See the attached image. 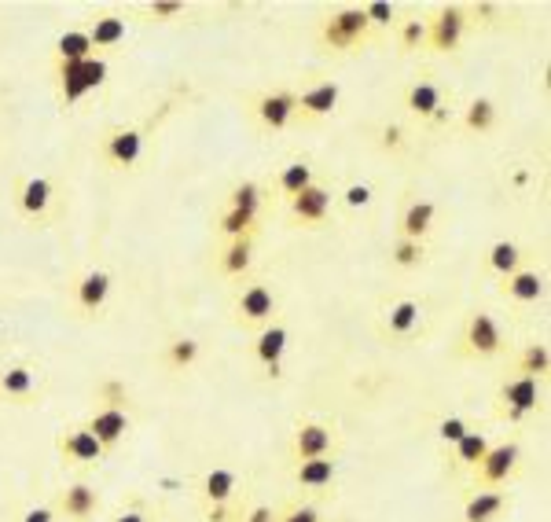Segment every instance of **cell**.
Returning <instances> with one entry per match:
<instances>
[{"instance_id":"6da1fadb","label":"cell","mask_w":551,"mask_h":522,"mask_svg":"<svg viewBox=\"0 0 551 522\" xmlns=\"http://www.w3.org/2000/svg\"><path fill=\"white\" fill-rule=\"evenodd\" d=\"M540 405H544V390H540L537 379H526V375H511V379H504L500 383V390H496V420L511 423V427H518V423H526L529 416H537Z\"/></svg>"},{"instance_id":"7a4b0ae2","label":"cell","mask_w":551,"mask_h":522,"mask_svg":"<svg viewBox=\"0 0 551 522\" xmlns=\"http://www.w3.org/2000/svg\"><path fill=\"white\" fill-rule=\"evenodd\" d=\"M504 331L496 324L493 313L485 309H474L467 324H463L460 346H456V357H467V361H489V357H500L504 353Z\"/></svg>"},{"instance_id":"3957f363","label":"cell","mask_w":551,"mask_h":522,"mask_svg":"<svg viewBox=\"0 0 551 522\" xmlns=\"http://www.w3.org/2000/svg\"><path fill=\"white\" fill-rule=\"evenodd\" d=\"M518 467H522V445L515 438L489 445L478 467L471 471V489H504L518 475Z\"/></svg>"},{"instance_id":"277c9868","label":"cell","mask_w":551,"mask_h":522,"mask_svg":"<svg viewBox=\"0 0 551 522\" xmlns=\"http://www.w3.org/2000/svg\"><path fill=\"white\" fill-rule=\"evenodd\" d=\"M372 37V26L364 19V8H338L320 23V45L327 52H353Z\"/></svg>"},{"instance_id":"5b68a950","label":"cell","mask_w":551,"mask_h":522,"mask_svg":"<svg viewBox=\"0 0 551 522\" xmlns=\"http://www.w3.org/2000/svg\"><path fill=\"white\" fill-rule=\"evenodd\" d=\"M56 81H59V100L74 107L85 92L100 89L107 81V63L103 59H81V63H56Z\"/></svg>"},{"instance_id":"8992f818","label":"cell","mask_w":551,"mask_h":522,"mask_svg":"<svg viewBox=\"0 0 551 522\" xmlns=\"http://www.w3.org/2000/svg\"><path fill=\"white\" fill-rule=\"evenodd\" d=\"M338 431L327 420H298L291 431V456L294 464L302 460H320V456H335Z\"/></svg>"},{"instance_id":"52a82bcc","label":"cell","mask_w":551,"mask_h":522,"mask_svg":"<svg viewBox=\"0 0 551 522\" xmlns=\"http://www.w3.org/2000/svg\"><path fill=\"white\" fill-rule=\"evenodd\" d=\"M100 508H103V497L89 478H78V482L63 486L56 493V504H52L59 522H92L100 515Z\"/></svg>"},{"instance_id":"ba28073f","label":"cell","mask_w":551,"mask_h":522,"mask_svg":"<svg viewBox=\"0 0 551 522\" xmlns=\"http://www.w3.org/2000/svg\"><path fill=\"white\" fill-rule=\"evenodd\" d=\"M56 453L63 456V464L81 467V471H96L107 460L103 445L85 431V423H70L56 434Z\"/></svg>"},{"instance_id":"9c48e42d","label":"cell","mask_w":551,"mask_h":522,"mask_svg":"<svg viewBox=\"0 0 551 522\" xmlns=\"http://www.w3.org/2000/svg\"><path fill=\"white\" fill-rule=\"evenodd\" d=\"M467 23H471L467 8H460V4L441 8V12L427 23V52H438V56L460 52L463 34H467Z\"/></svg>"},{"instance_id":"30bf717a","label":"cell","mask_w":551,"mask_h":522,"mask_svg":"<svg viewBox=\"0 0 551 522\" xmlns=\"http://www.w3.org/2000/svg\"><path fill=\"white\" fill-rule=\"evenodd\" d=\"M232 309H236V320L243 328H265L276 317V291L265 280H250L247 287H239Z\"/></svg>"},{"instance_id":"8fae6325","label":"cell","mask_w":551,"mask_h":522,"mask_svg":"<svg viewBox=\"0 0 551 522\" xmlns=\"http://www.w3.org/2000/svg\"><path fill=\"white\" fill-rule=\"evenodd\" d=\"M144 155V133L133 129V125H118V129H107L100 140V159L111 166V170H133L136 162Z\"/></svg>"},{"instance_id":"7c38bea8","label":"cell","mask_w":551,"mask_h":522,"mask_svg":"<svg viewBox=\"0 0 551 522\" xmlns=\"http://www.w3.org/2000/svg\"><path fill=\"white\" fill-rule=\"evenodd\" d=\"M405 107L416 114L419 122L430 125H445L449 122V107H445V92H441L438 81L419 78L405 89Z\"/></svg>"},{"instance_id":"4fadbf2b","label":"cell","mask_w":551,"mask_h":522,"mask_svg":"<svg viewBox=\"0 0 551 522\" xmlns=\"http://www.w3.org/2000/svg\"><path fill=\"white\" fill-rule=\"evenodd\" d=\"M291 203V221L302 228H320L327 225V217H331V203H335V195H331V188H324V184H309L305 192H298L294 199H287Z\"/></svg>"},{"instance_id":"5bb4252c","label":"cell","mask_w":551,"mask_h":522,"mask_svg":"<svg viewBox=\"0 0 551 522\" xmlns=\"http://www.w3.org/2000/svg\"><path fill=\"white\" fill-rule=\"evenodd\" d=\"M85 431L103 445V453H114V449L129 438V431H133V416L122 409H103L100 405V409L85 420Z\"/></svg>"},{"instance_id":"9a60e30c","label":"cell","mask_w":551,"mask_h":522,"mask_svg":"<svg viewBox=\"0 0 551 522\" xmlns=\"http://www.w3.org/2000/svg\"><path fill=\"white\" fill-rule=\"evenodd\" d=\"M254 118L261 122V129H287V125L298 118V92L294 89H276L265 92L254 100Z\"/></svg>"},{"instance_id":"2e32d148","label":"cell","mask_w":551,"mask_h":522,"mask_svg":"<svg viewBox=\"0 0 551 522\" xmlns=\"http://www.w3.org/2000/svg\"><path fill=\"white\" fill-rule=\"evenodd\" d=\"M41 398V383L30 364H8L0 368V401L8 405H34Z\"/></svg>"},{"instance_id":"e0dca14e","label":"cell","mask_w":551,"mask_h":522,"mask_svg":"<svg viewBox=\"0 0 551 522\" xmlns=\"http://www.w3.org/2000/svg\"><path fill=\"white\" fill-rule=\"evenodd\" d=\"M511 508L507 489H471L460 508V522H500Z\"/></svg>"},{"instance_id":"ac0fdd59","label":"cell","mask_w":551,"mask_h":522,"mask_svg":"<svg viewBox=\"0 0 551 522\" xmlns=\"http://www.w3.org/2000/svg\"><path fill=\"white\" fill-rule=\"evenodd\" d=\"M287 328L283 324H265V328L258 331V339H254V346H250V353H254V361L265 368V375L269 379H280L283 375V353H287Z\"/></svg>"},{"instance_id":"d6986e66","label":"cell","mask_w":551,"mask_h":522,"mask_svg":"<svg viewBox=\"0 0 551 522\" xmlns=\"http://www.w3.org/2000/svg\"><path fill=\"white\" fill-rule=\"evenodd\" d=\"M111 273L107 269H89L85 276H78V284H74V306L85 313V317H92V313H100L103 306H107V298H111Z\"/></svg>"},{"instance_id":"ffe728a7","label":"cell","mask_w":551,"mask_h":522,"mask_svg":"<svg viewBox=\"0 0 551 522\" xmlns=\"http://www.w3.org/2000/svg\"><path fill=\"white\" fill-rule=\"evenodd\" d=\"M52 199H56V188L48 177H26L15 192V203H19V214L26 221H45L48 210H52Z\"/></svg>"},{"instance_id":"44dd1931","label":"cell","mask_w":551,"mask_h":522,"mask_svg":"<svg viewBox=\"0 0 551 522\" xmlns=\"http://www.w3.org/2000/svg\"><path fill=\"white\" fill-rule=\"evenodd\" d=\"M335 478H338L335 456H320V460L294 464V486L302 489V493H327V489H335Z\"/></svg>"},{"instance_id":"7402d4cb","label":"cell","mask_w":551,"mask_h":522,"mask_svg":"<svg viewBox=\"0 0 551 522\" xmlns=\"http://www.w3.org/2000/svg\"><path fill=\"white\" fill-rule=\"evenodd\" d=\"M423 328V302L416 298H401L383 313V335L390 339H412Z\"/></svg>"},{"instance_id":"603a6c76","label":"cell","mask_w":551,"mask_h":522,"mask_svg":"<svg viewBox=\"0 0 551 522\" xmlns=\"http://www.w3.org/2000/svg\"><path fill=\"white\" fill-rule=\"evenodd\" d=\"M338 96H342L338 81H316V85H309L305 92H298V118L313 122V118H327V114H335Z\"/></svg>"},{"instance_id":"cb8c5ba5","label":"cell","mask_w":551,"mask_h":522,"mask_svg":"<svg viewBox=\"0 0 551 522\" xmlns=\"http://www.w3.org/2000/svg\"><path fill=\"white\" fill-rule=\"evenodd\" d=\"M239 493V471H232V467H210L203 475V482H199V497H203V504L210 508V504H232Z\"/></svg>"},{"instance_id":"d4e9b609","label":"cell","mask_w":551,"mask_h":522,"mask_svg":"<svg viewBox=\"0 0 551 522\" xmlns=\"http://www.w3.org/2000/svg\"><path fill=\"white\" fill-rule=\"evenodd\" d=\"M489 434L485 431H478L474 427L467 438H460V442L452 445V453H449V471L452 475H471L474 467H478V460L485 456V449H489Z\"/></svg>"},{"instance_id":"484cf974","label":"cell","mask_w":551,"mask_h":522,"mask_svg":"<svg viewBox=\"0 0 551 522\" xmlns=\"http://www.w3.org/2000/svg\"><path fill=\"white\" fill-rule=\"evenodd\" d=\"M500 291H504V298L515 302V306H533V302L544 298V276H540L537 269H518V273L507 276Z\"/></svg>"},{"instance_id":"4316f807","label":"cell","mask_w":551,"mask_h":522,"mask_svg":"<svg viewBox=\"0 0 551 522\" xmlns=\"http://www.w3.org/2000/svg\"><path fill=\"white\" fill-rule=\"evenodd\" d=\"M217 265H221V273L232 276V280L247 276L250 265H254V236L228 239L225 250H221V258H217Z\"/></svg>"},{"instance_id":"83f0119b","label":"cell","mask_w":551,"mask_h":522,"mask_svg":"<svg viewBox=\"0 0 551 522\" xmlns=\"http://www.w3.org/2000/svg\"><path fill=\"white\" fill-rule=\"evenodd\" d=\"M434 214H438V206L430 203V199H416V203L405 206V214H401V239H423L430 236V228H434Z\"/></svg>"},{"instance_id":"f1b7e54d","label":"cell","mask_w":551,"mask_h":522,"mask_svg":"<svg viewBox=\"0 0 551 522\" xmlns=\"http://www.w3.org/2000/svg\"><path fill=\"white\" fill-rule=\"evenodd\" d=\"M522 261H526V254H522L518 243H511V239H496L493 247H489V254H485V269L496 273L500 280H507L511 273L522 269Z\"/></svg>"},{"instance_id":"f546056e","label":"cell","mask_w":551,"mask_h":522,"mask_svg":"<svg viewBox=\"0 0 551 522\" xmlns=\"http://www.w3.org/2000/svg\"><path fill=\"white\" fill-rule=\"evenodd\" d=\"M551 372V353L544 342H529V346H522L515 357V375H526V379H537V383H544Z\"/></svg>"},{"instance_id":"4dcf8cb0","label":"cell","mask_w":551,"mask_h":522,"mask_svg":"<svg viewBox=\"0 0 551 522\" xmlns=\"http://www.w3.org/2000/svg\"><path fill=\"white\" fill-rule=\"evenodd\" d=\"M85 34H89V41H92V52L118 48L125 41V19H118V15H96Z\"/></svg>"},{"instance_id":"1f68e13d","label":"cell","mask_w":551,"mask_h":522,"mask_svg":"<svg viewBox=\"0 0 551 522\" xmlns=\"http://www.w3.org/2000/svg\"><path fill=\"white\" fill-rule=\"evenodd\" d=\"M276 192L283 195V199H294V195L298 192H305V188H309V184H316V177H313V166H309V162H287V166H283L280 173H276Z\"/></svg>"},{"instance_id":"d6a6232c","label":"cell","mask_w":551,"mask_h":522,"mask_svg":"<svg viewBox=\"0 0 551 522\" xmlns=\"http://www.w3.org/2000/svg\"><path fill=\"white\" fill-rule=\"evenodd\" d=\"M166 364L173 368V372H188L199 357H203V342L192 339V335H177V339H169L166 342Z\"/></svg>"},{"instance_id":"836d02e7","label":"cell","mask_w":551,"mask_h":522,"mask_svg":"<svg viewBox=\"0 0 551 522\" xmlns=\"http://www.w3.org/2000/svg\"><path fill=\"white\" fill-rule=\"evenodd\" d=\"M92 41L85 30H67V34H59L56 41V63H81V59H92Z\"/></svg>"},{"instance_id":"e575fe53","label":"cell","mask_w":551,"mask_h":522,"mask_svg":"<svg viewBox=\"0 0 551 522\" xmlns=\"http://www.w3.org/2000/svg\"><path fill=\"white\" fill-rule=\"evenodd\" d=\"M496 125V103L489 96H474L463 111V129L467 133H489Z\"/></svg>"},{"instance_id":"d590c367","label":"cell","mask_w":551,"mask_h":522,"mask_svg":"<svg viewBox=\"0 0 551 522\" xmlns=\"http://www.w3.org/2000/svg\"><path fill=\"white\" fill-rule=\"evenodd\" d=\"M254 225H258V217L247 214V210H236V206H228L225 214L217 217V232H221L225 239L254 236Z\"/></svg>"},{"instance_id":"8d00e7d4","label":"cell","mask_w":551,"mask_h":522,"mask_svg":"<svg viewBox=\"0 0 551 522\" xmlns=\"http://www.w3.org/2000/svg\"><path fill=\"white\" fill-rule=\"evenodd\" d=\"M261 203H265V188H261L258 181H243V184H236V188L228 192V206L247 210V214H254V217L261 214Z\"/></svg>"},{"instance_id":"74e56055","label":"cell","mask_w":551,"mask_h":522,"mask_svg":"<svg viewBox=\"0 0 551 522\" xmlns=\"http://www.w3.org/2000/svg\"><path fill=\"white\" fill-rule=\"evenodd\" d=\"M423 258H427V247H423L419 239H401L397 236V243L390 247V261H394L397 269H419Z\"/></svg>"},{"instance_id":"f35d334b","label":"cell","mask_w":551,"mask_h":522,"mask_svg":"<svg viewBox=\"0 0 551 522\" xmlns=\"http://www.w3.org/2000/svg\"><path fill=\"white\" fill-rule=\"evenodd\" d=\"M96 394H100L103 409L129 412V405H133V394H129V386H125L122 379H103V383L96 386Z\"/></svg>"},{"instance_id":"ab89813d","label":"cell","mask_w":551,"mask_h":522,"mask_svg":"<svg viewBox=\"0 0 551 522\" xmlns=\"http://www.w3.org/2000/svg\"><path fill=\"white\" fill-rule=\"evenodd\" d=\"M397 45H401V52H427V23L405 19L401 30H397Z\"/></svg>"},{"instance_id":"60d3db41","label":"cell","mask_w":551,"mask_h":522,"mask_svg":"<svg viewBox=\"0 0 551 522\" xmlns=\"http://www.w3.org/2000/svg\"><path fill=\"white\" fill-rule=\"evenodd\" d=\"M471 431L474 423L467 420V416H445V420L438 423V442L445 445V449H452V445L460 442V438H467Z\"/></svg>"},{"instance_id":"b9f144b4","label":"cell","mask_w":551,"mask_h":522,"mask_svg":"<svg viewBox=\"0 0 551 522\" xmlns=\"http://www.w3.org/2000/svg\"><path fill=\"white\" fill-rule=\"evenodd\" d=\"M276 522H324V515L313 504H291V508L276 511Z\"/></svg>"},{"instance_id":"7bdbcfd3","label":"cell","mask_w":551,"mask_h":522,"mask_svg":"<svg viewBox=\"0 0 551 522\" xmlns=\"http://www.w3.org/2000/svg\"><path fill=\"white\" fill-rule=\"evenodd\" d=\"M394 4H383V0H372V4H364V19L368 26H394Z\"/></svg>"},{"instance_id":"ee69618b","label":"cell","mask_w":551,"mask_h":522,"mask_svg":"<svg viewBox=\"0 0 551 522\" xmlns=\"http://www.w3.org/2000/svg\"><path fill=\"white\" fill-rule=\"evenodd\" d=\"M147 15H151L155 23H169V19L184 15V4H180V0H155V4H147Z\"/></svg>"},{"instance_id":"f6af8a7d","label":"cell","mask_w":551,"mask_h":522,"mask_svg":"<svg viewBox=\"0 0 551 522\" xmlns=\"http://www.w3.org/2000/svg\"><path fill=\"white\" fill-rule=\"evenodd\" d=\"M239 519H243V508L232 500V504H210L203 522H239Z\"/></svg>"},{"instance_id":"bcb514c9","label":"cell","mask_w":551,"mask_h":522,"mask_svg":"<svg viewBox=\"0 0 551 522\" xmlns=\"http://www.w3.org/2000/svg\"><path fill=\"white\" fill-rule=\"evenodd\" d=\"M342 203H346L349 210H360V206L372 203V188H368V184H349L346 192H342Z\"/></svg>"},{"instance_id":"7dc6e473","label":"cell","mask_w":551,"mask_h":522,"mask_svg":"<svg viewBox=\"0 0 551 522\" xmlns=\"http://www.w3.org/2000/svg\"><path fill=\"white\" fill-rule=\"evenodd\" d=\"M379 137H383L379 144H383L386 151H401V148H405V129H401V125H394V122L383 125V133H379Z\"/></svg>"},{"instance_id":"c3c4849f","label":"cell","mask_w":551,"mask_h":522,"mask_svg":"<svg viewBox=\"0 0 551 522\" xmlns=\"http://www.w3.org/2000/svg\"><path fill=\"white\" fill-rule=\"evenodd\" d=\"M239 522H276V508L272 504H250V508H243Z\"/></svg>"},{"instance_id":"681fc988","label":"cell","mask_w":551,"mask_h":522,"mask_svg":"<svg viewBox=\"0 0 551 522\" xmlns=\"http://www.w3.org/2000/svg\"><path fill=\"white\" fill-rule=\"evenodd\" d=\"M19 522H59V519H56V511L48 508V504H34V508L23 511V519H19Z\"/></svg>"},{"instance_id":"f907efd6","label":"cell","mask_w":551,"mask_h":522,"mask_svg":"<svg viewBox=\"0 0 551 522\" xmlns=\"http://www.w3.org/2000/svg\"><path fill=\"white\" fill-rule=\"evenodd\" d=\"M114 522H147V515L140 508H122L114 515Z\"/></svg>"},{"instance_id":"816d5d0a","label":"cell","mask_w":551,"mask_h":522,"mask_svg":"<svg viewBox=\"0 0 551 522\" xmlns=\"http://www.w3.org/2000/svg\"><path fill=\"white\" fill-rule=\"evenodd\" d=\"M0 339H4V320H0Z\"/></svg>"}]
</instances>
